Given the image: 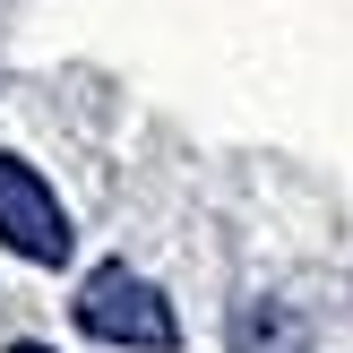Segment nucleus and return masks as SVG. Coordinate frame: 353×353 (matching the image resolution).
<instances>
[{"label":"nucleus","mask_w":353,"mask_h":353,"mask_svg":"<svg viewBox=\"0 0 353 353\" xmlns=\"http://www.w3.org/2000/svg\"><path fill=\"white\" fill-rule=\"evenodd\" d=\"M17 353H43V345H17Z\"/></svg>","instance_id":"3"},{"label":"nucleus","mask_w":353,"mask_h":353,"mask_svg":"<svg viewBox=\"0 0 353 353\" xmlns=\"http://www.w3.org/2000/svg\"><path fill=\"white\" fill-rule=\"evenodd\" d=\"M0 241H9L17 259H34V268H61V259H69V216H61V199H52L43 172L17 164V155H0Z\"/></svg>","instance_id":"2"},{"label":"nucleus","mask_w":353,"mask_h":353,"mask_svg":"<svg viewBox=\"0 0 353 353\" xmlns=\"http://www.w3.org/2000/svg\"><path fill=\"white\" fill-rule=\"evenodd\" d=\"M78 327L103 336V345H130V353H172V336H181L172 302L138 268H95V276H86V285H78Z\"/></svg>","instance_id":"1"}]
</instances>
